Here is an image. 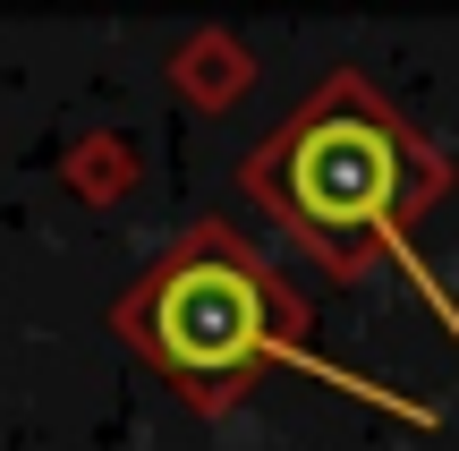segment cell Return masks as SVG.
<instances>
[{
	"instance_id": "obj_1",
	"label": "cell",
	"mask_w": 459,
	"mask_h": 451,
	"mask_svg": "<svg viewBox=\"0 0 459 451\" xmlns=\"http://www.w3.org/2000/svg\"><path fill=\"white\" fill-rule=\"evenodd\" d=\"M247 196L332 273V282H358L366 265L400 247L426 204L451 196V162L443 145L400 119V102L375 77L341 68L324 77L255 153H247Z\"/></svg>"
},
{
	"instance_id": "obj_2",
	"label": "cell",
	"mask_w": 459,
	"mask_h": 451,
	"mask_svg": "<svg viewBox=\"0 0 459 451\" xmlns=\"http://www.w3.org/2000/svg\"><path fill=\"white\" fill-rule=\"evenodd\" d=\"M119 341L196 409H238L264 367L298 358L307 299L230 221L179 230L119 299Z\"/></svg>"
},
{
	"instance_id": "obj_3",
	"label": "cell",
	"mask_w": 459,
	"mask_h": 451,
	"mask_svg": "<svg viewBox=\"0 0 459 451\" xmlns=\"http://www.w3.org/2000/svg\"><path fill=\"white\" fill-rule=\"evenodd\" d=\"M170 77H179L196 102H221V94H238V85L255 77V60H247L238 43H221V34H204V43H187L179 60H170Z\"/></svg>"
}]
</instances>
